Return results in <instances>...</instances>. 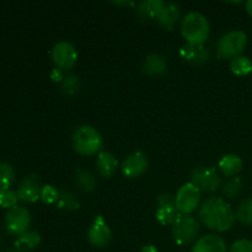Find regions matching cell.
<instances>
[{"label": "cell", "instance_id": "1f68e13d", "mask_svg": "<svg viewBox=\"0 0 252 252\" xmlns=\"http://www.w3.org/2000/svg\"><path fill=\"white\" fill-rule=\"evenodd\" d=\"M64 78H65V76H64L63 70H61V69L54 68L53 70L51 71V79L54 83H62V81L64 80Z\"/></svg>", "mask_w": 252, "mask_h": 252}, {"label": "cell", "instance_id": "ffe728a7", "mask_svg": "<svg viewBox=\"0 0 252 252\" xmlns=\"http://www.w3.org/2000/svg\"><path fill=\"white\" fill-rule=\"evenodd\" d=\"M118 167L117 158L110 152H100L96 159V169L100 176L110 179Z\"/></svg>", "mask_w": 252, "mask_h": 252}, {"label": "cell", "instance_id": "d4e9b609", "mask_svg": "<svg viewBox=\"0 0 252 252\" xmlns=\"http://www.w3.org/2000/svg\"><path fill=\"white\" fill-rule=\"evenodd\" d=\"M231 73L238 76H245L252 73V62L249 57L239 56L236 58L231 59L230 62Z\"/></svg>", "mask_w": 252, "mask_h": 252}, {"label": "cell", "instance_id": "ac0fdd59", "mask_svg": "<svg viewBox=\"0 0 252 252\" xmlns=\"http://www.w3.org/2000/svg\"><path fill=\"white\" fill-rule=\"evenodd\" d=\"M142 69L149 76H161L167 71V61L160 54H149L145 57Z\"/></svg>", "mask_w": 252, "mask_h": 252}, {"label": "cell", "instance_id": "2e32d148", "mask_svg": "<svg viewBox=\"0 0 252 252\" xmlns=\"http://www.w3.org/2000/svg\"><path fill=\"white\" fill-rule=\"evenodd\" d=\"M164 5L165 2L162 0H144L137 4L135 15L143 22L157 20Z\"/></svg>", "mask_w": 252, "mask_h": 252}, {"label": "cell", "instance_id": "5bb4252c", "mask_svg": "<svg viewBox=\"0 0 252 252\" xmlns=\"http://www.w3.org/2000/svg\"><path fill=\"white\" fill-rule=\"evenodd\" d=\"M180 56L193 65H203L211 59V52L203 44L186 43L180 49Z\"/></svg>", "mask_w": 252, "mask_h": 252}, {"label": "cell", "instance_id": "4316f807", "mask_svg": "<svg viewBox=\"0 0 252 252\" xmlns=\"http://www.w3.org/2000/svg\"><path fill=\"white\" fill-rule=\"evenodd\" d=\"M15 180V170L10 162L0 161V191L10 189Z\"/></svg>", "mask_w": 252, "mask_h": 252}, {"label": "cell", "instance_id": "7a4b0ae2", "mask_svg": "<svg viewBox=\"0 0 252 252\" xmlns=\"http://www.w3.org/2000/svg\"><path fill=\"white\" fill-rule=\"evenodd\" d=\"M71 143L74 150L84 157L97 154L103 147L102 135L90 125H81L76 127L71 135Z\"/></svg>", "mask_w": 252, "mask_h": 252}, {"label": "cell", "instance_id": "4fadbf2b", "mask_svg": "<svg viewBox=\"0 0 252 252\" xmlns=\"http://www.w3.org/2000/svg\"><path fill=\"white\" fill-rule=\"evenodd\" d=\"M41 189L42 186L38 176L36 174H30L20 181L16 193L19 196L20 201L27 202V203H33V202L39 199Z\"/></svg>", "mask_w": 252, "mask_h": 252}, {"label": "cell", "instance_id": "8992f818", "mask_svg": "<svg viewBox=\"0 0 252 252\" xmlns=\"http://www.w3.org/2000/svg\"><path fill=\"white\" fill-rule=\"evenodd\" d=\"M191 182L201 192L211 193L220 187L221 177L214 167L198 166L192 170Z\"/></svg>", "mask_w": 252, "mask_h": 252}, {"label": "cell", "instance_id": "44dd1931", "mask_svg": "<svg viewBox=\"0 0 252 252\" xmlns=\"http://www.w3.org/2000/svg\"><path fill=\"white\" fill-rule=\"evenodd\" d=\"M243 159L236 154H226L219 160V170L223 172L225 176L233 177L241 171L243 169Z\"/></svg>", "mask_w": 252, "mask_h": 252}, {"label": "cell", "instance_id": "9c48e42d", "mask_svg": "<svg viewBox=\"0 0 252 252\" xmlns=\"http://www.w3.org/2000/svg\"><path fill=\"white\" fill-rule=\"evenodd\" d=\"M52 59H53V63L56 64V68L63 71L70 70L78 62V51L69 42H58L52 48Z\"/></svg>", "mask_w": 252, "mask_h": 252}, {"label": "cell", "instance_id": "d6a6232c", "mask_svg": "<svg viewBox=\"0 0 252 252\" xmlns=\"http://www.w3.org/2000/svg\"><path fill=\"white\" fill-rule=\"evenodd\" d=\"M140 252H159V251H158V249L155 248L154 245H145L143 246Z\"/></svg>", "mask_w": 252, "mask_h": 252}, {"label": "cell", "instance_id": "9a60e30c", "mask_svg": "<svg viewBox=\"0 0 252 252\" xmlns=\"http://www.w3.org/2000/svg\"><path fill=\"white\" fill-rule=\"evenodd\" d=\"M192 252H226V243L217 234H206L197 239Z\"/></svg>", "mask_w": 252, "mask_h": 252}, {"label": "cell", "instance_id": "e575fe53", "mask_svg": "<svg viewBox=\"0 0 252 252\" xmlns=\"http://www.w3.org/2000/svg\"><path fill=\"white\" fill-rule=\"evenodd\" d=\"M246 11H248V14L252 17V0H249V1L246 2Z\"/></svg>", "mask_w": 252, "mask_h": 252}, {"label": "cell", "instance_id": "d6986e66", "mask_svg": "<svg viewBox=\"0 0 252 252\" xmlns=\"http://www.w3.org/2000/svg\"><path fill=\"white\" fill-rule=\"evenodd\" d=\"M42 238L39 235L38 231L36 230H27L25 233L20 234V235L15 236V240L12 243L14 249L26 252V251H32L36 248H38L41 245Z\"/></svg>", "mask_w": 252, "mask_h": 252}, {"label": "cell", "instance_id": "8d00e7d4", "mask_svg": "<svg viewBox=\"0 0 252 252\" xmlns=\"http://www.w3.org/2000/svg\"><path fill=\"white\" fill-rule=\"evenodd\" d=\"M2 243H4V235H2V234L0 233V246H1Z\"/></svg>", "mask_w": 252, "mask_h": 252}, {"label": "cell", "instance_id": "3957f363", "mask_svg": "<svg viewBox=\"0 0 252 252\" xmlns=\"http://www.w3.org/2000/svg\"><path fill=\"white\" fill-rule=\"evenodd\" d=\"M181 33L187 43L203 44L211 33V25L208 19L201 12H189L182 19Z\"/></svg>", "mask_w": 252, "mask_h": 252}, {"label": "cell", "instance_id": "4dcf8cb0", "mask_svg": "<svg viewBox=\"0 0 252 252\" xmlns=\"http://www.w3.org/2000/svg\"><path fill=\"white\" fill-rule=\"evenodd\" d=\"M230 252H252V241L248 240V239L236 240L231 245Z\"/></svg>", "mask_w": 252, "mask_h": 252}, {"label": "cell", "instance_id": "ba28073f", "mask_svg": "<svg viewBox=\"0 0 252 252\" xmlns=\"http://www.w3.org/2000/svg\"><path fill=\"white\" fill-rule=\"evenodd\" d=\"M31 213L25 207L16 206L14 208L9 209L5 214L4 223L5 228L12 235L17 236L20 234L25 233L29 230L30 225H31Z\"/></svg>", "mask_w": 252, "mask_h": 252}, {"label": "cell", "instance_id": "7c38bea8", "mask_svg": "<svg viewBox=\"0 0 252 252\" xmlns=\"http://www.w3.org/2000/svg\"><path fill=\"white\" fill-rule=\"evenodd\" d=\"M180 212L175 203V197L170 193H162L158 197L157 216L158 221L162 225H172L180 216Z\"/></svg>", "mask_w": 252, "mask_h": 252}, {"label": "cell", "instance_id": "277c9868", "mask_svg": "<svg viewBox=\"0 0 252 252\" xmlns=\"http://www.w3.org/2000/svg\"><path fill=\"white\" fill-rule=\"evenodd\" d=\"M199 223L191 214H180L171 225L172 240L180 246H186L197 241Z\"/></svg>", "mask_w": 252, "mask_h": 252}, {"label": "cell", "instance_id": "52a82bcc", "mask_svg": "<svg viewBox=\"0 0 252 252\" xmlns=\"http://www.w3.org/2000/svg\"><path fill=\"white\" fill-rule=\"evenodd\" d=\"M201 191L192 182L182 185L175 196V203L181 214H191L199 207Z\"/></svg>", "mask_w": 252, "mask_h": 252}, {"label": "cell", "instance_id": "484cf974", "mask_svg": "<svg viewBox=\"0 0 252 252\" xmlns=\"http://www.w3.org/2000/svg\"><path fill=\"white\" fill-rule=\"evenodd\" d=\"M235 218L243 225H252V197L241 202L236 208Z\"/></svg>", "mask_w": 252, "mask_h": 252}, {"label": "cell", "instance_id": "836d02e7", "mask_svg": "<svg viewBox=\"0 0 252 252\" xmlns=\"http://www.w3.org/2000/svg\"><path fill=\"white\" fill-rule=\"evenodd\" d=\"M113 4L116 5H122V6H134L135 2L134 1H115Z\"/></svg>", "mask_w": 252, "mask_h": 252}, {"label": "cell", "instance_id": "f546056e", "mask_svg": "<svg viewBox=\"0 0 252 252\" xmlns=\"http://www.w3.org/2000/svg\"><path fill=\"white\" fill-rule=\"evenodd\" d=\"M59 196H61V192L53 185H44L42 186L39 199L46 204H53L58 202Z\"/></svg>", "mask_w": 252, "mask_h": 252}, {"label": "cell", "instance_id": "603a6c76", "mask_svg": "<svg viewBox=\"0 0 252 252\" xmlns=\"http://www.w3.org/2000/svg\"><path fill=\"white\" fill-rule=\"evenodd\" d=\"M244 187V182L240 177H229L223 185H221V193L225 196V198L234 199L239 197Z\"/></svg>", "mask_w": 252, "mask_h": 252}, {"label": "cell", "instance_id": "f1b7e54d", "mask_svg": "<svg viewBox=\"0 0 252 252\" xmlns=\"http://www.w3.org/2000/svg\"><path fill=\"white\" fill-rule=\"evenodd\" d=\"M19 201V196H17L16 191H14V189H7L0 191V207L1 208H14V207L17 206V202Z\"/></svg>", "mask_w": 252, "mask_h": 252}, {"label": "cell", "instance_id": "cb8c5ba5", "mask_svg": "<svg viewBox=\"0 0 252 252\" xmlns=\"http://www.w3.org/2000/svg\"><path fill=\"white\" fill-rule=\"evenodd\" d=\"M57 207L62 211L65 212H73L79 209L80 207V201H79L78 196L73 192L63 191L61 192V196H59L58 202H57Z\"/></svg>", "mask_w": 252, "mask_h": 252}, {"label": "cell", "instance_id": "5b68a950", "mask_svg": "<svg viewBox=\"0 0 252 252\" xmlns=\"http://www.w3.org/2000/svg\"><path fill=\"white\" fill-rule=\"evenodd\" d=\"M248 44V36L241 30H231L219 38L217 53L219 58L234 59L241 56Z\"/></svg>", "mask_w": 252, "mask_h": 252}, {"label": "cell", "instance_id": "6da1fadb", "mask_svg": "<svg viewBox=\"0 0 252 252\" xmlns=\"http://www.w3.org/2000/svg\"><path fill=\"white\" fill-rule=\"evenodd\" d=\"M198 217L203 225L218 233L230 230L236 219L230 204L217 196L209 197L199 206Z\"/></svg>", "mask_w": 252, "mask_h": 252}, {"label": "cell", "instance_id": "7402d4cb", "mask_svg": "<svg viewBox=\"0 0 252 252\" xmlns=\"http://www.w3.org/2000/svg\"><path fill=\"white\" fill-rule=\"evenodd\" d=\"M74 182L84 193H91V192L95 191L96 186H97L95 176L85 169L75 170V172H74Z\"/></svg>", "mask_w": 252, "mask_h": 252}, {"label": "cell", "instance_id": "e0dca14e", "mask_svg": "<svg viewBox=\"0 0 252 252\" xmlns=\"http://www.w3.org/2000/svg\"><path fill=\"white\" fill-rule=\"evenodd\" d=\"M180 19H181V7H180V5L176 4V2H165L157 21L162 27L171 31L176 26L177 22L180 21Z\"/></svg>", "mask_w": 252, "mask_h": 252}, {"label": "cell", "instance_id": "8fae6325", "mask_svg": "<svg viewBox=\"0 0 252 252\" xmlns=\"http://www.w3.org/2000/svg\"><path fill=\"white\" fill-rule=\"evenodd\" d=\"M149 167V160L142 152H134L127 155L121 164V171L128 179H137L142 176Z\"/></svg>", "mask_w": 252, "mask_h": 252}, {"label": "cell", "instance_id": "30bf717a", "mask_svg": "<svg viewBox=\"0 0 252 252\" xmlns=\"http://www.w3.org/2000/svg\"><path fill=\"white\" fill-rule=\"evenodd\" d=\"M89 243L95 248H106L112 240V231L101 216H96L94 223L86 231Z\"/></svg>", "mask_w": 252, "mask_h": 252}, {"label": "cell", "instance_id": "d590c367", "mask_svg": "<svg viewBox=\"0 0 252 252\" xmlns=\"http://www.w3.org/2000/svg\"><path fill=\"white\" fill-rule=\"evenodd\" d=\"M4 252H21V251H19V250H16V249H7V250H5Z\"/></svg>", "mask_w": 252, "mask_h": 252}, {"label": "cell", "instance_id": "83f0119b", "mask_svg": "<svg viewBox=\"0 0 252 252\" xmlns=\"http://www.w3.org/2000/svg\"><path fill=\"white\" fill-rule=\"evenodd\" d=\"M80 79L75 74H69L62 81V89L66 95H75L80 91Z\"/></svg>", "mask_w": 252, "mask_h": 252}]
</instances>
